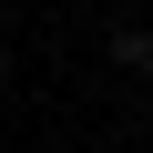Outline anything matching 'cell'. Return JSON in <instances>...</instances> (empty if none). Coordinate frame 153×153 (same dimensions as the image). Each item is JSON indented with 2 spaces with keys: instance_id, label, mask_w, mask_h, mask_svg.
Here are the masks:
<instances>
[{
  "instance_id": "cell-1",
  "label": "cell",
  "mask_w": 153,
  "mask_h": 153,
  "mask_svg": "<svg viewBox=\"0 0 153 153\" xmlns=\"http://www.w3.org/2000/svg\"><path fill=\"white\" fill-rule=\"evenodd\" d=\"M112 61H123V71H143V61H153V31H143V21H123V31H112Z\"/></svg>"
},
{
  "instance_id": "cell-2",
  "label": "cell",
  "mask_w": 153,
  "mask_h": 153,
  "mask_svg": "<svg viewBox=\"0 0 153 153\" xmlns=\"http://www.w3.org/2000/svg\"><path fill=\"white\" fill-rule=\"evenodd\" d=\"M0 82H10V41H0Z\"/></svg>"
},
{
  "instance_id": "cell-3",
  "label": "cell",
  "mask_w": 153,
  "mask_h": 153,
  "mask_svg": "<svg viewBox=\"0 0 153 153\" xmlns=\"http://www.w3.org/2000/svg\"><path fill=\"white\" fill-rule=\"evenodd\" d=\"M0 10H21V0H0Z\"/></svg>"
},
{
  "instance_id": "cell-4",
  "label": "cell",
  "mask_w": 153,
  "mask_h": 153,
  "mask_svg": "<svg viewBox=\"0 0 153 153\" xmlns=\"http://www.w3.org/2000/svg\"><path fill=\"white\" fill-rule=\"evenodd\" d=\"M143 82H153V61H143Z\"/></svg>"
}]
</instances>
